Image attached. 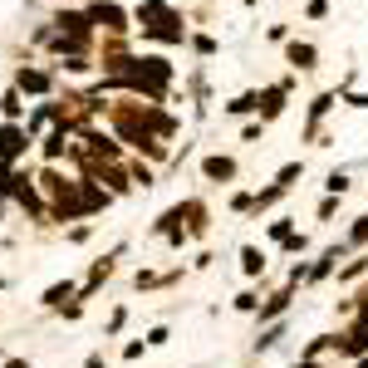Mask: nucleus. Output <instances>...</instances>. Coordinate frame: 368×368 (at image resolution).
<instances>
[{
	"label": "nucleus",
	"mask_w": 368,
	"mask_h": 368,
	"mask_svg": "<svg viewBox=\"0 0 368 368\" xmlns=\"http://www.w3.org/2000/svg\"><path fill=\"white\" fill-rule=\"evenodd\" d=\"M285 103H290V79L285 84H271V89L256 93V113H261V123H275L280 113H285Z\"/></svg>",
	"instance_id": "nucleus-1"
},
{
	"label": "nucleus",
	"mask_w": 368,
	"mask_h": 368,
	"mask_svg": "<svg viewBox=\"0 0 368 368\" xmlns=\"http://www.w3.org/2000/svg\"><path fill=\"white\" fill-rule=\"evenodd\" d=\"M285 59H290V69H295V74L319 69V49H314L309 40H290V44H285Z\"/></svg>",
	"instance_id": "nucleus-2"
},
{
	"label": "nucleus",
	"mask_w": 368,
	"mask_h": 368,
	"mask_svg": "<svg viewBox=\"0 0 368 368\" xmlns=\"http://www.w3.org/2000/svg\"><path fill=\"white\" fill-rule=\"evenodd\" d=\"M236 172H241L236 158H221V153H211V158L201 162V177H206V182H236Z\"/></svg>",
	"instance_id": "nucleus-3"
},
{
	"label": "nucleus",
	"mask_w": 368,
	"mask_h": 368,
	"mask_svg": "<svg viewBox=\"0 0 368 368\" xmlns=\"http://www.w3.org/2000/svg\"><path fill=\"white\" fill-rule=\"evenodd\" d=\"M25 143H30V133H25V128H15V123H10V128H0V162H15V158L25 153Z\"/></svg>",
	"instance_id": "nucleus-4"
},
{
	"label": "nucleus",
	"mask_w": 368,
	"mask_h": 368,
	"mask_svg": "<svg viewBox=\"0 0 368 368\" xmlns=\"http://www.w3.org/2000/svg\"><path fill=\"white\" fill-rule=\"evenodd\" d=\"M74 295H79V285H74V280H59V285H49V290H44V299H40V304H44V309H64Z\"/></svg>",
	"instance_id": "nucleus-5"
},
{
	"label": "nucleus",
	"mask_w": 368,
	"mask_h": 368,
	"mask_svg": "<svg viewBox=\"0 0 368 368\" xmlns=\"http://www.w3.org/2000/svg\"><path fill=\"white\" fill-rule=\"evenodd\" d=\"M290 299H295V285H285L280 295H271V299L261 304V319H280V314L290 309Z\"/></svg>",
	"instance_id": "nucleus-6"
},
{
	"label": "nucleus",
	"mask_w": 368,
	"mask_h": 368,
	"mask_svg": "<svg viewBox=\"0 0 368 368\" xmlns=\"http://www.w3.org/2000/svg\"><path fill=\"white\" fill-rule=\"evenodd\" d=\"M241 271H246V275H261V271H266V256H261L256 246H241Z\"/></svg>",
	"instance_id": "nucleus-7"
},
{
	"label": "nucleus",
	"mask_w": 368,
	"mask_h": 368,
	"mask_svg": "<svg viewBox=\"0 0 368 368\" xmlns=\"http://www.w3.org/2000/svg\"><path fill=\"white\" fill-rule=\"evenodd\" d=\"M89 20H98V25H108V30H123V10L118 5H98Z\"/></svg>",
	"instance_id": "nucleus-8"
},
{
	"label": "nucleus",
	"mask_w": 368,
	"mask_h": 368,
	"mask_svg": "<svg viewBox=\"0 0 368 368\" xmlns=\"http://www.w3.org/2000/svg\"><path fill=\"white\" fill-rule=\"evenodd\" d=\"M349 172H344V167H334V172H329V177H324V191H329V196H344V191H349Z\"/></svg>",
	"instance_id": "nucleus-9"
},
{
	"label": "nucleus",
	"mask_w": 368,
	"mask_h": 368,
	"mask_svg": "<svg viewBox=\"0 0 368 368\" xmlns=\"http://www.w3.org/2000/svg\"><path fill=\"white\" fill-rule=\"evenodd\" d=\"M221 108H226L231 118H241V113H256V93H236V98H231V103H221Z\"/></svg>",
	"instance_id": "nucleus-10"
},
{
	"label": "nucleus",
	"mask_w": 368,
	"mask_h": 368,
	"mask_svg": "<svg viewBox=\"0 0 368 368\" xmlns=\"http://www.w3.org/2000/svg\"><path fill=\"white\" fill-rule=\"evenodd\" d=\"M334 103H339V93H334V89H329V93H319V98L309 103V123H319V118H324V113H329Z\"/></svg>",
	"instance_id": "nucleus-11"
},
{
	"label": "nucleus",
	"mask_w": 368,
	"mask_h": 368,
	"mask_svg": "<svg viewBox=\"0 0 368 368\" xmlns=\"http://www.w3.org/2000/svg\"><path fill=\"white\" fill-rule=\"evenodd\" d=\"M20 89H30V93H44V89H49V79H44L40 69H20Z\"/></svg>",
	"instance_id": "nucleus-12"
},
{
	"label": "nucleus",
	"mask_w": 368,
	"mask_h": 368,
	"mask_svg": "<svg viewBox=\"0 0 368 368\" xmlns=\"http://www.w3.org/2000/svg\"><path fill=\"white\" fill-rule=\"evenodd\" d=\"M304 20H329V0H304Z\"/></svg>",
	"instance_id": "nucleus-13"
},
{
	"label": "nucleus",
	"mask_w": 368,
	"mask_h": 368,
	"mask_svg": "<svg viewBox=\"0 0 368 368\" xmlns=\"http://www.w3.org/2000/svg\"><path fill=\"white\" fill-rule=\"evenodd\" d=\"M299 172H304V162H285V167L275 172V182H280V186H290L295 177H299Z\"/></svg>",
	"instance_id": "nucleus-14"
},
{
	"label": "nucleus",
	"mask_w": 368,
	"mask_h": 368,
	"mask_svg": "<svg viewBox=\"0 0 368 368\" xmlns=\"http://www.w3.org/2000/svg\"><path fill=\"white\" fill-rule=\"evenodd\" d=\"M349 246H368V216L354 221V231H349Z\"/></svg>",
	"instance_id": "nucleus-15"
},
{
	"label": "nucleus",
	"mask_w": 368,
	"mask_h": 368,
	"mask_svg": "<svg viewBox=\"0 0 368 368\" xmlns=\"http://www.w3.org/2000/svg\"><path fill=\"white\" fill-rule=\"evenodd\" d=\"M364 271H368V256H359V261H349V266L339 271V280H359Z\"/></svg>",
	"instance_id": "nucleus-16"
},
{
	"label": "nucleus",
	"mask_w": 368,
	"mask_h": 368,
	"mask_svg": "<svg viewBox=\"0 0 368 368\" xmlns=\"http://www.w3.org/2000/svg\"><path fill=\"white\" fill-rule=\"evenodd\" d=\"M191 49H196V54H206V59H211V54H216V40H211V35H196V40H191Z\"/></svg>",
	"instance_id": "nucleus-17"
},
{
	"label": "nucleus",
	"mask_w": 368,
	"mask_h": 368,
	"mask_svg": "<svg viewBox=\"0 0 368 368\" xmlns=\"http://www.w3.org/2000/svg\"><path fill=\"white\" fill-rule=\"evenodd\" d=\"M0 108H5L10 118H20V113H25V103H20V93H5V98H0Z\"/></svg>",
	"instance_id": "nucleus-18"
},
{
	"label": "nucleus",
	"mask_w": 368,
	"mask_h": 368,
	"mask_svg": "<svg viewBox=\"0 0 368 368\" xmlns=\"http://www.w3.org/2000/svg\"><path fill=\"white\" fill-rule=\"evenodd\" d=\"M266 40H271V44H285V40H290V25H266Z\"/></svg>",
	"instance_id": "nucleus-19"
},
{
	"label": "nucleus",
	"mask_w": 368,
	"mask_h": 368,
	"mask_svg": "<svg viewBox=\"0 0 368 368\" xmlns=\"http://www.w3.org/2000/svg\"><path fill=\"white\" fill-rule=\"evenodd\" d=\"M251 206H256L251 191H236V196H231V211H251Z\"/></svg>",
	"instance_id": "nucleus-20"
},
{
	"label": "nucleus",
	"mask_w": 368,
	"mask_h": 368,
	"mask_svg": "<svg viewBox=\"0 0 368 368\" xmlns=\"http://www.w3.org/2000/svg\"><path fill=\"white\" fill-rule=\"evenodd\" d=\"M261 133H266V123H261V118H256V123H246V128H241V138H246V143H256V138H261Z\"/></svg>",
	"instance_id": "nucleus-21"
},
{
	"label": "nucleus",
	"mask_w": 368,
	"mask_h": 368,
	"mask_svg": "<svg viewBox=\"0 0 368 368\" xmlns=\"http://www.w3.org/2000/svg\"><path fill=\"white\" fill-rule=\"evenodd\" d=\"M271 236H275V241H285V236H290V216H280V221H271Z\"/></svg>",
	"instance_id": "nucleus-22"
},
{
	"label": "nucleus",
	"mask_w": 368,
	"mask_h": 368,
	"mask_svg": "<svg viewBox=\"0 0 368 368\" xmlns=\"http://www.w3.org/2000/svg\"><path fill=\"white\" fill-rule=\"evenodd\" d=\"M123 324H128V309H113V319H108V334H118Z\"/></svg>",
	"instance_id": "nucleus-23"
},
{
	"label": "nucleus",
	"mask_w": 368,
	"mask_h": 368,
	"mask_svg": "<svg viewBox=\"0 0 368 368\" xmlns=\"http://www.w3.org/2000/svg\"><path fill=\"white\" fill-rule=\"evenodd\" d=\"M84 368H108V364H103V354H89V364Z\"/></svg>",
	"instance_id": "nucleus-24"
},
{
	"label": "nucleus",
	"mask_w": 368,
	"mask_h": 368,
	"mask_svg": "<svg viewBox=\"0 0 368 368\" xmlns=\"http://www.w3.org/2000/svg\"><path fill=\"white\" fill-rule=\"evenodd\" d=\"M5 368H30V364H25V359H10V364H5Z\"/></svg>",
	"instance_id": "nucleus-25"
},
{
	"label": "nucleus",
	"mask_w": 368,
	"mask_h": 368,
	"mask_svg": "<svg viewBox=\"0 0 368 368\" xmlns=\"http://www.w3.org/2000/svg\"><path fill=\"white\" fill-rule=\"evenodd\" d=\"M359 368H368V354H364V359H359Z\"/></svg>",
	"instance_id": "nucleus-26"
}]
</instances>
